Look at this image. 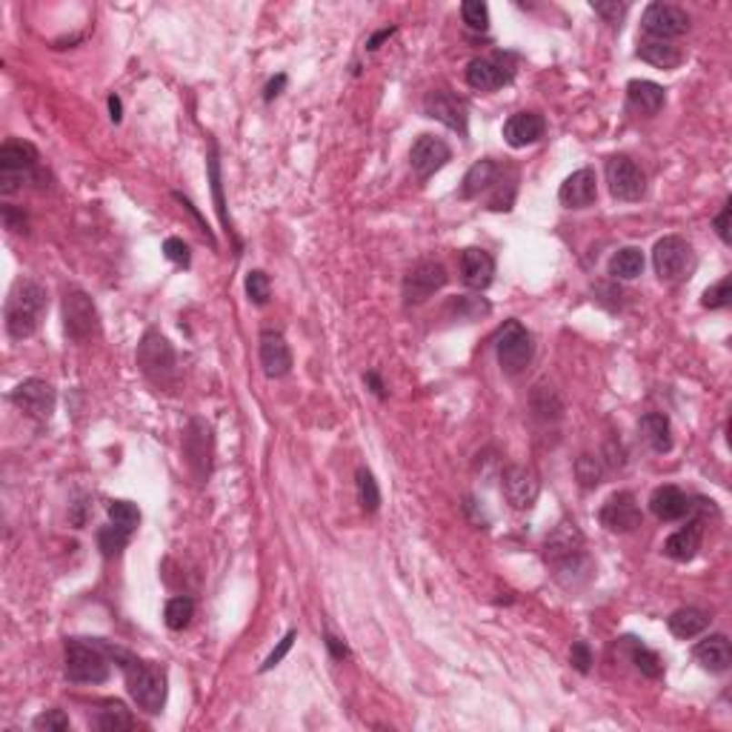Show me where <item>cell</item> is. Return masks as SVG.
Returning <instances> with one entry per match:
<instances>
[{"instance_id":"cell-4","label":"cell","mask_w":732,"mask_h":732,"mask_svg":"<svg viewBox=\"0 0 732 732\" xmlns=\"http://www.w3.org/2000/svg\"><path fill=\"white\" fill-rule=\"evenodd\" d=\"M32 181H41V155L26 141H6L0 146V192L12 195Z\"/></svg>"},{"instance_id":"cell-54","label":"cell","mask_w":732,"mask_h":732,"mask_svg":"<svg viewBox=\"0 0 732 732\" xmlns=\"http://www.w3.org/2000/svg\"><path fill=\"white\" fill-rule=\"evenodd\" d=\"M284 86H286V75L272 77V81L266 84V95H264V97H266V101H275V97L281 95V89H284Z\"/></svg>"},{"instance_id":"cell-1","label":"cell","mask_w":732,"mask_h":732,"mask_svg":"<svg viewBox=\"0 0 732 732\" xmlns=\"http://www.w3.org/2000/svg\"><path fill=\"white\" fill-rule=\"evenodd\" d=\"M104 647V652L109 658L117 661V667L124 669V676H126V689H129V696L132 701L141 707L144 712H149V716H157V712L164 709L166 704V676H164V669H157L146 661H137L132 652L121 649V647H112L106 641H97Z\"/></svg>"},{"instance_id":"cell-31","label":"cell","mask_w":732,"mask_h":732,"mask_svg":"<svg viewBox=\"0 0 732 732\" xmlns=\"http://www.w3.org/2000/svg\"><path fill=\"white\" fill-rule=\"evenodd\" d=\"M641 432L647 444L656 449V452H669L672 449V426H669V418L661 412H647L641 418Z\"/></svg>"},{"instance_id":"cell-49","label":"cell","mask_w":732,"mask_h":732,"mask_svg":"<svg viewBox=\"0 0 732 732\" xmlns=\"http://www.w3.org/2000/svg\"><path fill=\"white\" fill-rule=\"evenodd\" d=\"M295 638H298V636H295V629H292V632H286V636H284V641H281L278 647H275V649H272V656L266 658V664L261 667V672H266V669H272V667H278V664L284 661V656H286V652L292 649Z\"/></svg>"},{"instance_id":"cell-42","label":"cell","mask_w":732,"mask_h":732,"mask_svg":"<svg viewBox=\"0 0 732 732\" xmlns=\"http://www.w3.org/2000/svg\"><path fill=\"white\" fill-rule=\"evenodd\" d=\"M209 177H212V195H215V206H217V215H221V224L226 226L229 232V215H226V204H224V184H221V164H217V155L212 149L209 155Z\"/></svg>"},{"instance_id":"cell-7","label":"cell","mask_w":732,"mask_h":732,"mask_svg":"<svg viewBox=\"0 0 732 732\" xmlns=\"http://www.w3.org/2000/svg\"><path fill=\"white\" fill-rule=\"evenodd\" d=\"M64 332L75 344H89L101 332V315L84 289H69L64 295Z\"/></svg>"},{"instance_id":"cell-36","label":"cell","mask_w":732,"mask_h":732,"mask_svg":"<svg viewBox=\"0 0 732 732\" xmlns=\"http://www.w3.org/2000/svg\"><path fill=\"white\" fill-rule=\"evenodd\" d=\"M195 618V601L189 596H175L166 601V609H164V621L169 629L181 632L189 627V621Z\"/></svg>"},{"instance_id":"cell-41","label":"cell","mask_w":732,"mask_h":732,"mask_svg":"<svg viewBox=\"0 0 732 732\" xmlns=\"http://www.w3.org/2000/svg\"><path fill=\"white\" fill-rule=\"evenodd\" d=\"M246 295L255 306H266L269 304V295H272V284H269V275L261 272V269H252L246 275Z\"/></svg>"},{"instance_id":"cell-6","label":"cell","mask_w":732,"mask_h":732,"mask_svg":"<svg viewBox=\"0 0 732 732\" xmlns=\"http://www.w3.org/2000/svg\"><path fill=\"white\" fill-rule=\"evenodd\" d=\"M66 678L72 684H104L109 678V658L97 641L66 644Z\"/></svg>"},{"instance_id":"cell-57","label":"cell","mask_w":732,"mask_h":732,"mask_svg":"<svg viewBox=\"0 0 732 732\" xmlns=\"http://www.w3.org/2000/svg\"><path fill=\"white\" fill-rule=\"evenodd\" d=\"M366 384L372 386V392H375V395H378V398H384V395H386V392H384V384H381V378H378V375H375V372H369V375H366Z\"/></svg>"},{"instance_id":"cell-47","label":"cell","mask_w":732,"mask_h":732,"mask_svg":"<svg viewBox=\"0 0 732 732\" xmlns=\"http://www.w3.org/2000/svg\"><path fill=\"white\" fill-rule=\"evenodd\" d=\"M164 255H166L172 264H177V266H189V261H192L189 246L181 241V237H166V241H164Z\"/></svg>"},{"instance_id":"cell-33","label":"cell","mask_w":732,"mask_h":732,"mask_svg":"<svg viewBox=\"0 0 732 732\" xmlns=\"http://www.w3.org/2000/svg\"><path fill=\"white\" fill-rule=\"evenodd\" d=\"M641 61L658 66V69H676L681 64V52L678 46L672 44H664V41H644L636 52Z\"/></svg>"},{"instance_id":"cell-15","label":"cell","mask_w":732,"mask_h":732,"mask_svg":"<svg viewBox=\"0 0 732 732\" xmlns=\"http://www.w3.org/2000/svg\"><path fill=\"white\" fill-rule=\"evenodd\" d=\"M424 112L426 117H435L444 126L455 129L458 135L469 132V109L458 95H452L446 89H435L424 97Z\"/></svg>"},{"instance_id":"cell-51","label":"cell","mask_w":732,"mask_h":732,"mask_svg":"<svg viewBox=\"0 0 732 732\" xmlns=\"http://www.w3.org/2000/svg\"><path fill=\"white\" fill-rule=\"evenodd\" d=\"M729 215H732V204L727 201V204L721 206L718 217H716V232H718V237H721L724 244H729Z\"/></svg>"},{"instance_id":"cell-22","label":"cell","mask_w":732,"mask_h":732,"mask_svg":"<svg viewBox=\"0 0 732 732\" xmlns=\"http://www.w3.org/2000/svg\"><path fill=\"white\" fill-rule=\"evenodd\" d=\"M546 135V121L541 112H516L504 124V137L512 149H524L538 144L541 137Z\"/></svg>"},{"instance_id":"cell-35","label":"cell","mask_w":732,"mask_h":732,"mask_svg":"<svg viewBox=\"0 0 732 732\" xmlns=\"http://www.w3.org/2000/svg\"><path fill=\"white\" fill-rule=\"evenodd\" d=\"M95 727L104 732H121V729H132L135 718L129 716V709L124 704H106L104 709H97Z\"/></svg>"},{"instance_id":"cell-2","label":"cell","mask_w":732,"mask_h":732,"mask_svg":"<svg viewBox=\"0 0 732 732\" xmlns=\"http://www.w3.org/2000/svg\"><path fill=\"white\" fill-rule=\"evenodd\" d=\"M49 309V295L37 281H17L6 298V332L15 341L32 338Z\"/></svg>"},{"instance_id":"cell-28","label":"cell","mask_w":732,"mask_h":732,"mask_svg":"<svg viewBox=\"0 0 732 732\" xmlns=\"http://www.w3.org/2000/svg\"><path fill=\"white\" fill-rule=\"evenodd\" d=\"M556 578L567 589H578L592 578V561L584 552H572V556L556 561Z\"/></svg>"},{"instance_id":"cell-53","label":"cell","mask_w":732,"mask_h":732,"mask_svg":"<svg viewBox=\"0 0 732 732\" xmlns=\"http://www.w3.org/2000/svg\"><path fill=\"white\" fill-rule=\"evenodd\" d=\"M326 647H329V652L338 661H344V658H349V649H346V644L341 641V638H335V636H326Z\"/></svg>"},{"instance_id":"cell-12","label":"cell","mask_w":732,"mask_h":732,"mask_svg":"<svg viewBox=\"0 0 732 732\" xmlns=\"http://www.w3.org/2000/svg\"><path fill=\"white\" fill-rule=\"evenodd\" d=\"M641 29L652 37V41H672V37H681L689 32V15L672 4H649L644 17H641Z\"/></svg>"},{"instance_id":"cell-46","label":"cell","mask_w":732,"mask_h":732,"mask_svg":"<svg viewBox=\"0 0 732 732\" xmlns=\"http://www.w3.org/2000/svg\"><path fill=\"white\" fill-rule=\"evenodd\" d=\"M32 727L35 729H46V732H66L72 724H69V716H64L61 709H46L32 721Z\"/></svg>"},{"instance_id":"cell-55","label":"cell","mask_w":732,"mask_h":732,"mask_svg":"<svg viewBox=\"0 0 732 732\" xmlns=\"http://www.w3.org/2000/svg\"><path fill=\"white\" fill-rule=\"evenodd\" d=\"M109 117L115 124H121V117H124V106H121V97L117 95H109Z\"/></svg>"},{"instance_id":"cell-50","label":"cell","mask_w":732,"mask_h":732,"mask_svg":"<svg viewBox=\"0 0 732 732\" xmlns=\"http://www.w3.org/2000/svg\"><path fill=\"white\" fill-rule=\"evenodd\" d=\"M592 9H596L607 24H618L627 12V4H616V0H612V4H592Z\"/></svg>"},{"instance_id":"cell-11","label":"cell","mask_w":732,"mask_h":732,"mask_svg":"<svg viewBox=\"0 0 732 732\" xmlns=\"http://www.w3.org/2000/svg\"><path fill=\"white\" fill-rule=\"evenodd\" d=\"M9 401L21 409L24 415L35 421H49L52 412H55V386L49 381H41V378H29L24 384H17L9 395Z\"/></svg>"},{"instance_id":"cell-34","label":"cell","mask_w":732,"mask_h":732,"mask_svg":"<svg viewBox=\"0 0 732 732\" xmlns=\"http://www.w3.org/2000/svg\"><path fill=\"white\" fill-rule=\"evenodd\" d=\"M355 484H358V504L366 516H375V512L381 509V489H378V481H375V475L361 466L358 475H355Z\"/></svg>"},{"instance_id":"cell-38","label":"cell","mask_w":732,"mask_h":732,"mask_svg":"<svg viewBox=\"0 0 732 732\" xmlns=\"http://www.w3.org/2000/svg\"><path fill=\"white\" fill-rule=\"evenodd\" d=\"M129 536H132V532L115 526V524L112 526H104L101 532H97V546H101V552H104L106 558H117L126 549Z\"/></svg>"},{"instance_id":"cell-39","label":"cell","mask_w":732,"mask_h":732,"mask_svg":"<svg viewBox=\"0 0 732 732\" xmlns=\"http://www.w3.org/2000/svg\"><path fill=\"white\" fill-rule=\"evenodd\" d=\"M632 664L638 667L641 676L647 678H661L664 676V661L658 658V652L647 649L644 644H632Z\"/></svg>"},{"instance_id":"cell-26","label":"cell","mask_w":732,"mask_h":732,"mask_svg":"<svg viewBox=\"0 0 732 732\" xmlns=\"http://www.w3.org/2000/svg\"><path fill=\"white\" fill-rule=\"evenodd\" d=\"M696 661H698L707 672H716V676L727 672L729 664H732V647H729V638L721 636V632H716V636L704 638V641L696 647Z\"/></svg>"},{"instance_id":"cell-9","label":"cell","mask_w":732,"mask_h":732,"mask_svg":"<svg viewBox=\"0 0 732 732\" xmlns=\"http://www.w3.org/2000/svg\"><path fill=\"white\" fill-rule=\"evenodd\" d=\"M652 266H656V275L667 284H676L681 278H687V272L696 266V252L692 246L678 235H667L656 244L652 249Z\"/></svg>"},{"instance_id":"cell-3","label":"cell","mask_w":732,"mask_h":732,"mask_svg":"<svg viewBox=\"0 0 732 732\" xmlns=\"http://www.w3.org/2000/svg\"><path fill=\"white\" fill-rule=\"evenodd\" d=\"M504 184H516V175H512L506 166H501V164L489 161V157H486V161H478L464 175L461 197H464V201H472V197H481L484 192H492L489 209L506 212V209H512V201H516V197L504 195Z\"/></svg>"},{"instance_id":"cell-21","label":"cell","mask_w":732,"mask_h":732,"mask_svg":"<svg viewBox=\"0 0 732 732\" xmlns=\"http://www.w3.org/2000/svg\"><path fill=\"white\" fill-rule=\"evenodd\" d=\"M596 197H598V177L589 166L572 172L558 189V201L567 209H587L596 204Z\"/></svg>"},{"instance_id":"cell-23","label":"cell","mask_w":732,"mask_h":732,"mask_svg":"<svg viewBox=\"0 0 732 732\" xmlns=\"http://www.w3.org/2000/svg\"><path fill=\"white\" fill-rule=\"evenodd\" d=\"M461 278L469 289H486L496 278V258L478 246H469L461 252Z\"/></svg>"},{"instance_id":"cell-30","label":"cell","mask_w":732,"mask_h":732,"mask_svg":"<svg viewBox=\"0 0 732 732\" xmlns=\"http://www.w3.org/2000/svg\"><path fill=\"white\" fill-rule=\"evenodd\" d=\"M581 532L578 526L572 524V521H564L558 524V529L552 532V536L546 538V558L556 564L567 556H572V552H581Z\"/></svg>"},{"instance_id":"cell-48","label":"cell","mask_w":732,"mask_h":732,"mask_svg":"<svg viewBox=\"0 0 732 732\" xmlns=\"http://www.w3.org/2000/svg\"><path fill=\"white\" fill-rule=\"evenodd\" d=\"M569 658H572V667H576L578 672H589V664H592V652H589V644L587 641H576L569 649Z\"/></svg>"},{"instance_id":"cell-8","label":"cell","mask_w":732,"mask_h":732,"mask_svg":"<svg viewBox=\"0 0 732 732\" xmlns=\"http://www.w3.org/2000/svg\"><path fill=\"white\" fill-rule=\"evenodd\" d=\"M496 355H498V364L506 375H521L532 364L536 344H532V335L526 332V326L521 321H506L498 329Z\"/></svg>"},{"instance_id":"cell-13","label":"cell","mask_w":732,"mask_h":732,"mask_svg":"<svg viewBox=\"0 0 732 732\" xmlns=\"http://www.w3.org/2000/svg\"><path fill=\"white\" fill-rule=\"evenodd\" d=\"M446 278H449V275H446L444 264H438V261L415 264L406 272V278H404V301L412 304V306L429 301L435 292L446 286Z\"/></svg>"},{"instance_id":"cell-5","label":"cell","mask_w":732,"mask_h":732,"mask_svg":"<svg viewBox=\"0 0 732 732\" xmlns=\"http://www.w3.org/2000/svg\"><path fill=\"white\" fill-rule=\"evenodd\" d=\"M137 369L155 386H169L177 378V355L166 341V335L157 329H149L144 335L141 344H137Z\"/></svg>"},{"instance_id":"cell-27","label":"cell","mask_w":732,"mask_h":732,"mask_svg":"<svg viewBox=\"0 0 732 732\" xmlns=\"http://www.w3.org/2000/svg\"><path fill=\"white\" fill-rule=\"evenodd\" d=\"M701 549V521H692L689 526L672 532V536L664 541V556L678 561V564H687L698 556Z\"/></svg>"},{"instance_id":"cell-43","label":"cell","mask_w":732,"mask_h":732,"mask_svg":"<svg viewBox=\"0 0 732 732\" xmlns=\"http://www.w3.org/2000/svg\"><path fill=\"white\" fill-rule=\"evenodd\" d=\"M461 15H464V24L475 32H486L489 29V9L481 0H466L461 6Z\"/></svg>"},{"instance_id":"cell-16","label":"cell","mask_w":732,"mask_h":732,"mask_svg":"<svg viewBox=\"0 0 732 732\" xmlns=\"http://www.w3.org/2000/svg\"><path fill=\"white\" fill-rule=\"evenodd\" d=\"M184 455H186V464L189 469L195 472L197 481H206L209 472H212V432L204 421H192L186 435H184Z\"/></svg>"},{"instance_id":"cell-32","label":"cell","mask_w":732,"mask_h":732,"mask_svg":"<svg viewBox=\"0 0 732 732\" xmlns=\"http://www.w3.org/2000/svg\"><path fill=\"white\" fill-rule=\"evenodd\" d=\"M641 272H644V252L641 249L624 246V249H618L616 255H612V261H609V275H612V278L632 281V278H638Z\"/></svg>"},{"instance_id":"cell-45","label":"cell","mask_w":732,"mask_h":732,"mask_svg":"<svg viewBox=\"0 0 732 732\" xmlns=\"http://www.w3.org/2000/svg\"><path fill=\"white\" fill-rule=\"evenodd\" d=\"M729 301H732V284H729V278H721L716 286H709L707 292H704V306L707 309H724V306H729Z\"/></svg>"},{"instance_id":"cell-29","label":"cell","mask_w":732,"mask_h":732,"mask_svg":"<svg viewBox=\"0 0 732 732\" xmlns=\"http://www.w3.org/2000/svg\"><path fill=\"white\" fill-rule=\"evenodd\" d=\"M667 624H669V632H672V636L681 638V641H689V638L701 636V632L709 627V616H707L704 609L684 607V609H678V612H672Z\"/></svg>"},{"instance_id":"cell-52","label":"cell","mask_w":732,"mask_h":732,"mask_svg":"<svg viewBox=\"0 0 732 732\" xmlns=\"http://www.w3.org/2000/svg\"><path fill=\"white\" fill-rule=\"evenodd\" d=\"M4 224H6V229H12V232H24L26 217H24V212H15L12 206H4Z\"/></svg>"},{"instance_id":"cell-44","label":"cell","mask_w":732,"mask_h":732,"mask_svg":"<svg viewBox=\"0 0 732 732\" xmlns=\"http://www.w3.org/2000/svg\"><path fill=\"white\" fill-rule=\"evenodd\" d=\"M601 461L598 458H592V455H581L578 464H576V475H578V481L584 489H592V486H598L601 484Z\"/></svg>"},{"instance_id":"cell-37","label":"cell","mask_w":732,"mask_h":732,"mask_svg":"<svg viewBox=\"0 0 732 732\" xmlns=\"http://www.w3.org/2000/svg\"><path fill=\"white\" fill-rule=\"evenodd\" d=\"M532 409H536L541 421H558L561 412H564V404L552 386H536V392H532Z\"/></svg>"},{"instance_id":"cell-56","label":"cell","mask_w":732,"mask_h":732,"mask_svg":"<svg viewBox=\"0 0 732 732\" xmlns=\"http://www.w3.org/2000/svg\"><path fill=\"white\" fill-rule=\"evenodd\" d=\"M392 35H395V29H381V32H378V35H375V37H372V41L366 44V49H369V52H375V49H378V46H381V41H386V37H392Z\"/></svg>"},{"instance_id":"cell-24","label":"cell","mask_w":732,"mask_h":732,"mask_svg":"<svg viewBox=\"0 0 732 732\" xmlns=\"http://www.w3.org/2000/svg\"><path fill=\"white\" fill-rule=\"evenodd\" d=\"M649 509L658 521H681L692 512V501L678 486H658L649 498Z\"/></svg>"},{"instance_id":"cell-40","label":"cell","mask_w":732,"mask_h":732,"mask_svg":"<svg viewBox=\"0 0 732 732\" xmlns=\"http://www.w3.org/2000/svg\"><path fill=\"white\" fill-rule=\"evenodd\" d=\"M109 518L115 526H121L126 532H135L137 524H141V509H137L132 501H112L109 504Z\"/></svg>"},{"instance_id":"cell-20","label":"cell","mask_w":732,"mask_h":732,"mask_svg":"<svg viewBox=\"0 0 732 732\" xmlns=\"http://www.w3.org/2000/svg\"><path fill=\"white\" fill-rule=\"evenodd\" d=\"M512 81V69L504 64V57H475L466 66V84L478 92H496Z\"/></svg>"},{"instance_id":"cell-19","label":"cell","mask_w":732,"mask_h":732,"mask_svg":"<svg viewBox=\"0 0 732 732\" xmlns=\"http://www.w3.org/2000/svg\"><path fill=\"white\" fill-rule=\"evenodd\" d=\"M258 355H261V366L269 378H286V375L292 372V349L281 332L264 329L261 341H258Z\"/></svg>"},{"instance_id":"cell-25","label":"cell","mask_w":732,"mask_h":732,"mask_svg":"<svg viewBox=\"0 0 732 732\" xmlns=\"http://www.w3.org/2000/svg\"><path fill=\"white\" fill-rule=\"evenodd\" d=\"M627 104L632 112H638V115H658L667 104V92L664 86L658 84H652V81H629L627 86Z\"/></svg>"},{"instance_id":"cell-18","label":"cell","mask_w":732,"mask_h":732,"mask_svg":"<svg viewBox=\"0 0 732 732\" xmlns=\"http://www.w3.org/2000/svg\"><path fill=\"white\" fill-rule=\"evenodd\" d=\"M601 524L609 532H632L641 526V506L632 492H616L601 506Z\"/></svg>"},{"instance_id":"cell-14","label":"cell","mask_w":732,"mask_h":732,"mask_svg":"<svg viewBox=\"0 0 732 732\" xmlns=\"http://www.w3.org/2000/svg\"><path fill=\"white\" fill-rule=\"evenodd\" d=\"M501 492L512 509L524 512L529 506H536L541 496V481L529 466H506L501 475Z\"/></svg>"},{"instance_id":"cell-17","label":"cell","mask_w":732,"mask_h":732,"mask_svg":"<svg viewBox=\"0 0 732 732\" xmlns=\"http://www.w3.org/2000/svg\"><path fill=\"white\" fill-rule=\"evenodd\" d=\"M449 157H452V149L441 137H432V135H421L409 149L412 172L418 175L421 181H426V177H432L438 169H444L449 164Z\"/></svg>"},{"instance_id":"cell-10","label":"cell","mask_w":732,"mask_h":732,"mask_svg":"<svg viewBox=\"0 0 732 732\" xmlns=\"http://www.w3.org/2000/svg\"><path fill=\"white\" fill-rule=\"evenodd\" d=\"M607 184H609L612 197H618V201H627V204L641 201L647 195V175L627 155H612L607 161Z\"/></svg>"}]
</instances>
